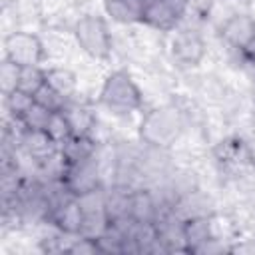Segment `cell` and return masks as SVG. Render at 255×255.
<instances>
[{
    "label": "cell",
    "mask_w": 255,
    "mask_h": 255,
    "mask_svg": "<svg viewBox=\"0 0 255 255\" xmlns=\"http://www.w3.org/2000/svg\"><path fill=\"white\" fill-rule=\"evenodd\" d=\"M187 120L177 104H163L147 110L141 116L137 135L139 141L147 147L171 149L183 135Z\"/></svg>",
    "instance_id": "cell-1"
},
{
    "label": "cell",
    "mask_w": 255,
    "mask_h": 255,
    "mask_svg": "<svg viewBox=\"0 0 255 255\" xmlns=\"http://www.w3.org/2000/svg\"><path fill=\"white\" fill-rule=\"evenodd\" d=\"M98 104L104 106L114 116H129L143 106V94L128 70H114L106 76Z\"/></svg>",
    "instance_id": "cell-2"
},
{
    "label": "cell",
    "mask_w": 255,
    "mask_h": 255,
    "mask_svg": "<svg viewBox=\"0 0 255 255\" xmlns=\"http://www.w3.org/2000/svg\"><path fill=\"white\" fill-rule=\"evenodd\" d=\"M72 34H74V40H76L78 48L88 58L104 62V60H108L112 56L114 38H112L108 20L102 14H96V12L82 14L74 22Z\"/></svg>",
    "instance_id": "cell-3"
},
{
    "label": "cell",
    "mask_w": 255,
    "mask_h": 255,
    "mask_svg": "<svg viewBox=\"0 0 255 255\" xmlns=\"http://www.w3.org/2000/svg\"><path fill=\"white\" fill-rule=\"evenodd\" d=\"M207 54L203 36L193 28H175L169 40V56L181 70H195Z\"/></svg>",
    "instance_id": "cell-4"
},
{
    "label": "cell",
    "mask_w": 255,
    "mask_h": 255,
    "mask_svg": "<svg viewBox=\"0 0 255 255\" xmlns=\"http://www.w3.org/2000/svg\"><path fill=\"white\" fill-rule=\"evenodd\" d=\"M46 56L44 44L38 34L30 30H12L4 36V58L18 66H42Z\"/></svg>",
    "instance_id": "cell-5"
},
{
    "label": "cell",
    "mask_w": 255,
    "mask_h": 255,
    "mask_svg": "<svg viewBox=\"0 0 255 255\" xmlns=\"http://www.w3.org/2000/svg\"><path fill=\"white\" fill-rule=\"evenodd\" d=\"M62 183L76 197L84 195L92 189L104 187V179H102V171H100L96 155L92 159H84V161H78V163H66Z\"/></svg>",
    "instance_id": "cell-6"
},
{
    "label": "cell",
    "mask_w": 255,
    "mask_h": 255,
    "mask_svg": "<svg viewBox=\"0 0 255 255\" xmlns=\"http://www.w3.org/2000/svg\"><path fill=\"white\" fill-rule=\"evenodd\" d=\"M219 36L233 52L243 54L255 42V18L245 12H235L221 24Z\"/></svg>",
    "instance_id": "cell-7"
},
{
    "label": "cell",
    "mask_w": 255,
    "mask_h": 255,
    "mask_svg": "<svg viewBox=\"0 0 255 255\" xmlns=\"http://www.w3.org/2000/svg\"><path fill=\"white\" fill-rule=\"evenodd\" d=\"M181 14L167 0H143V18L141 24L155 32H173L179 28Z\"/></svg>",
    "instance_id": "cell-8"
},
{
    "label": "cell",
    "mask_w": 255,
    "mask_h": 255,
    "mask_svg": "<svg viewBox=\"0 0 255 255\" xmlns=\"http://www.w3.org/2000/svg\"><path fill=\"white\" fill-rule=\"evenodd\" d=\"M161 213V203L153 191V187L139 185L131 189L129 201V217L137 223H155Z\"/></svg>",
    "instance_id": "cell-9"
},
{
    "label": "cell",
    "mask_w": 255,
    "mask_h": 255,
    "mask_svg": "<svg viewBox=\"0 0 255 255\" xmlns=\"http://www.w3.org/2000/svg\"><path fill=\"white\" fill-rule=\"evenodd\" d=\"M58 151V143L46 133V129H24L20 137V153L32 163Z\"/></svg>",
    "instance_id": "cell-10"
},
{
    "label": "cell",
    "mask_w": 255,
    "mask_h": 255,
    "mask_svg": "<svg viewBox=\"0 0 255 255\" xmlns=\"http://www.w3.org/2000/svg\"><path fill=\"white\" fill-rule=\"evenodd\" d=\"M48 221L54 223L66 235H80L82 221H84V211H82L78 199L70 197V199H66L64 203H60L58 207H54L50 211Z\"/></svg>",
    "instance_id": "cell-11"
},
{
    "label": "cell",
    "mask_w": 255,
    "mask_h": 255,
    "mask_svg": "<svg viewBox=\"0 0 255 255\" xmlns=\"http://www.w3.org/2000/svg\"><path fill=\"white\" fill-rule=\"evenodd\" d=\"M98 147H100V141L94 135H80V133H72L68 139H64L58 145L66 163H78L84 159H92L98 153Z\"/></svg>",
    "instance_id": "cell-12"
},
{
    "label": "cell",
    "mask_w": 255,
    "mask_h": 255,
    "mask_svg": "<svg viewBox=\"0 0 255 255\" xmlns=\"http://www.w3.org/2000/svg\"><path fill=\"white\" fill-rule=\"evenodd\" d=\"M64 116L70 122L72 133H80V135H92V131L98 126V118L92 112V108L84 102H78V98H72L66 102L64 106Z\"/></svg>",
    "instance_id": "cell-13"
},
{
    "label": "cell",
    "mask_w": 255,
    "mask_h": 255,
    "mask_svg": "<svg viewBox=\"0 0 255 255\" xmlns=\"http://www.w3.org/2000/svg\"><path fill=\"white\" fill-rule=\"evenodd\" d=\"M106 16L122 26L141 24L143 18V0H106Z\"/></svg>",
    "instance_id": "cell-14"
},
{
    "label": "cell",
    "mask_w": 255,
    "mask_h": 255,
    "mask_svg": "<svg viewBox=\"0 0 255 255\" xmlns=\"http://www.w3.org/2000/svg\"><path fill=\"white\" fill-rule=\"evenodd\" d=\"M131 189L133 187H128L124 183L106 185V213H108L110 221H120V219H128L129 217Z\"/></svg>",
    "instance_id": "cell-15"
},
{
    "label": "cell",
    "mask_w": 255,
    "mask_h": 255,
    "mask_svg": "<svg viewBox=\"0 0 255 255\" xmlns=\"http://www.w3.org/2000/svg\"><path fill=\"white\" fill-rule=\"evenodd\" d=\"M211 237H213L211 215H195L183 219V241L187 253H195V249Z\"/></svg>",
    "instance_id": "cell-16"
},
{
    "label": "cell",
    "mask_w": 255,
    "mask_h": 255,
    "mask_svg": "<svg viewBox=\"0 0 255 255\" xmlns=\"http://www.w3.org/2000/svg\"><path fill=\"white\" fill-rule=\"evenodd\" d=\"M46 84L50 88H54L58 94H62L66 100H72L78 96V88H80V80L78 74L66 66H52L46 68Z\"/></svg>",
    "instance_id": "cell-17"
},
{
    "label": "cell",
    "mask_w": 255,
    "mask_h": 255,
    "mask_svg": "<svg viewBox=\"0 0 255 255\" xmlns=\"http://www.w3.org/2000/svg\"><path fill=\"white\" fill-rule=\"evenodd\" d=\"M46 84V68L42 66H22L18 78V90L34 96Z\"/></svg>",
    "instance_id": "cell-18"
},
{
    "label": "cell",
    "mask_w": 255,
    "mask_h": 255,
    "mask_svg": "<svg viewBox=\"0 0 255 255\" xmlns=\"http://www.w3.org/2000/svg\"><path fill=\"white\" fill-rule=\"evenodd\" d=\"M32 104H34V96L22 90H14L12 94L4 96V108L8 112V118H14V120H20L30 110Z\"/></svg>",
    "instance_id": "cell-19"
},
{
    "label": "cell",
    "mask_w": 255,
    "mask_h": 255,
    "mask_svg": "<svg viewBox=\"0 0 255 255\" xmlns=\"http://www.w3.org/2000/svg\"><path fill=\"white\" fill-rule=\"evenodd\" d=\"M20 68L22 66L14 64L12 60L2 58V62H0V92H2V96H8L14 90H18Z\"/></svg>",
    "instance_id": "cell-20"
},
{
    "label": "cell",
    "mask_w": 255,
    "mask_h": 255,
    "mask_svg": "<svg viewBox=\"0 0 255 255\" xmlns=\"http://www.w3.org/2000/svg\"><path fill=\"white\" fill-rule=\"evenodd\" d=\"M46 133H48L58 145H60L64 139H68V137L72 135L70 122H68V118L64 116L62 110H60V112H52L50 122H48V126H46Z\"/></svg>",
    "instance_id": "cell-21"
},
{
    "label": "cell",
    "mask_w": 255,
    "mask_h": 255,
    "mask_svg": "<svg viewBox=\"0 0 255 255\" xmlns=\"http://www.w3.org/2000/svg\"><path fill=\"white\" fill-rule=\"evenodd\" d=\"M50 116H52V112L48 108L34 102L30 106V110L20 118V122L24 124L26 129H46V126L50 122Z\"/></svg>",
    "instance_id": "cell-22"
},
{
    "label": "cell",
    "mask_w": 255,
    "mask_h": 255,
    "mask_svg": "<svg viewBox=\"0 0 255 255\" xmlns=\"http://www.w3.org/2000/svg\"><path fill=\"white\" fill-rule=\"evenodd\" d=\"M64 253H70V255H98V253H100V245H98V241L92 239V237L70 235Z\"/></svg>",
    "instance_id": "cell-23"
},
{
    "label": "cell",
    "mask_w": 255,
    "mask_h": 255,
    "mask_svg": "<svg viewBox=\"0 0 255 255\" xmlns=\"http://www.w3.org/2000/svg\"><path fill=\"white\" fill-rule=\"evenodd\" d=\"M34 102L40 104V106H44V108H48L50 112H60V110H64V106H66L68 100L62 94H58L54 88H50L48 84H44L34 94Z\"/></svg>",
    "instance_id": "cell-24"
},
{
    "label": "cell",
    "mask_w": 255,
    "mask_h": 255,
    "mask_svg": "<svg viewBox=\"0 0 255 255\" xmlns=\"http://www.w3.org/2000/svg\"><path fill=\"white\" fill-rule=\"evenodd\" d=\"M167 2H169L181 16H185V12L189 10V4H191V0H167Z\"/></svg>",
    "instance_id": "cell-25"
},
{
    "label": "cell",
    "mask_w": 255,
    "mask_h": 255,
    "mask_svg": "<svg viewBox=\"0 0 255 255\" xmlns=\"http://www.w3.org/2000/svg\"><path fill=\"white\" fill-rule=\"evenodd\" d=\"M253 239H255V237H253Z\"/></svg>",
    "instance_id": "cell-26"
}]
</instances>
